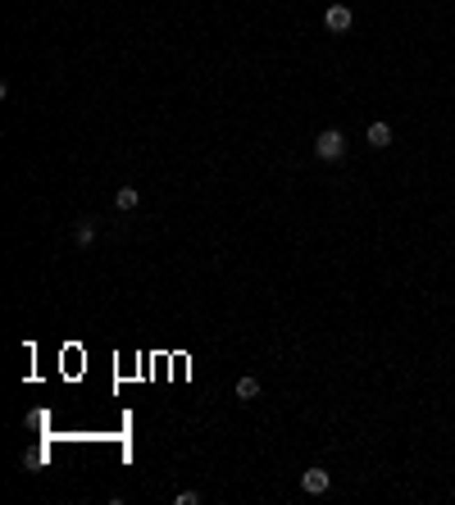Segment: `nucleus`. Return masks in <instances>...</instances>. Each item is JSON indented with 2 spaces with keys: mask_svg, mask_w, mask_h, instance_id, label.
<instances>
[{
  "mask_svg": "<svg viewBox=\"0 0 455 505\" xmlns=\"http://www.w3.org/2000/svg\"><path fill=\"white\" fill-rule=\"evenodd\" d=\"M114 205H118V210H137V205H141V191H137V187H118L114 191Z\"/></svg>",
  "mask_w": 455,
  "mask_h": 505,
  "instance_id": "obj_5",
  "label": "nucleus"
},
{
  "mask_svg": "<svg viewBox=\"0 0 455 505\" xmlns=\"http://www.w3.org/2000/svg\"><path fill=\"white\" fill-rule=\"evenodd\" d=\"M369 146H373V151L392 146V123H369Z\"/></svg>",
  "mask_w": 455,
  "mask_h": 505,
  "instance_id": "obj_4",
  "label": "nucleus"
},
{
  "mask_svg": "<svg viewBox=\"0 0 455 505\" xmlns=\"http://www.w3.org/2000/svg\"><path fill=\"white\" fill-rule=\"evenodd\" d=\"M255 396H260V378H251V373L237 378V400H255Z\"/></svg>",
  "mask_w": 455,
  "mask_h": 505,
  "instance_id": "obj_6",
  "label": "nucleus"
},
{
  "mask_svg": "<svg viewBox=\"0 0 455 505\" xmlns=\"http://www.w3.org/2000/svg\"><path fill=\"white\" fill-rule=\"evenodd\" d=\"M328 487H332V474H328V469H319V465H314V469H305V474H300V492L323 496Z\"/></svg>",
  "mask_w": 455,
  "mask_h": 505,
  "instance_id": "obj_2",
  "label": "nucleus"
},
{
  "mask_svg": "<svg viewBox=\"0 0 455 505\" xmlns=\"http://www.w3.org/2000/svg\"><path fill=\"white\" fill-rule=\"evenodd\" d=\"M350 23H355V14L346 5H328V14H323V28L328 32H350Z\"/></svg>",
  "mask_w": 455,
  "mask_h": 505,
  "instance_id": "obj_3",
  "label": "nucleus"
},
{
  "mask_svg": "<svg viewBox=\"0 0 455 505\" xmlns=\"http://www.w3.org/2000/svg\"><path fill=\"white\" fill-rule=\"evenodd\" d=\"M314 155H319L323 164H337L341 155H346V133H341V128H323V133L314 137Z\"/></svg>",
  "mask_w": 455,
  "mask_h": 505,
  "instance_id": "obj_1",
  "label": "nucleus"
},
{
  "mask_svg": "<svg viewBox=\"0 0 455 505\" xmlns=\"http://www.w3.org/2000/svg\"><path fill=\"white\" fill-rule=\"evenodd\" d=\"M73 241H78V246H91V241H96V223H91V219H78V228H73Z\"/></svg>",
  "mask_w": 455,
  "mask_h": 505,
  "instance_id": "obj_7",
  "label": "nucleus"
},
{
  "mask_svg": "<svg viewBox=\"0 0 455 505\" xmlns=\"http://www.w3.org/2000/svg\"><path fill=\"white\" fill-rule=\"evenodd\" d=\"M173 505H201V492H178Z\"/></svg>",
  "mask_w": 455,
  "mask_h": 505,
  "instance_id": "obj_8",
  "label": "nucleus"
}]
</instances>
